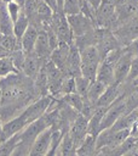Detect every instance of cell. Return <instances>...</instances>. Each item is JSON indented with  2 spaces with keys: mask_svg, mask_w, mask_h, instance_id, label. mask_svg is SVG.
I'll return each instance as SVG.
<instances>
[{
  "mask_svg": "<svg viewBox=\"0 0 138 156\" xmlns=\"http://www.w3.org/2000/svg\"><path fill=\"white\" fill-rule=\"evenodd\" d=\"M48 126H47L44 116L30 122L29 124H27L25 128L21 132V140H19L18 145L16 146L12 156H29V152H30L34 140Z\"/></svg>",
  "mask_w": 138,
  "mask_h": 156,
  "instance_id": "obj_1",
  "label": "cell"
},
{
  "mask_svg": "<svg viewBox=\"0 0 138 156\" xmlns=\"http://www.w3.org/2000/svg\"><path fill=\"white\" fill-rule=\"evenodd\" d=\"M52 100H53V96L50 95V94L39 96L38 99L31 101L19 115L23 117L25 123L29 124L30 122L42 117L48 111V108H50V106L52 104Z\"/></svg>",
  "mask_w": 138,
  "mask_h": 156,
  "instance_id": "obj_2",
  "label": "cell"
},
{
  "mask_svg": "<svg viewBox=\"0 0 138 156\" xmlns=\"http://www.w3.org/2000/svg\"><path fill=\"white\" fill-rule=\"evenodd\" d=\"M51 27L56 32L58 40L63 43L71 44L74 41V34L70 28V24L68 22L67 16L61 10H56L53 12V17L51 21Z\"/></svg>",
  "mask_w": 138,
  "mask_h": 156,
  "instance_id": "obj_3",
  "label": "cell"
},
{
  "mask_svg": "<svg viewBox=\"0 0 138 156\" xmlns=\"http://www.w3.org/2000/svg\"><path fill=\"white\" fill-rule=\"evenodd\" d=\"M114 35L119 40L121 46H126L133 39L138 38V16L133 17L132 20L119 24L114 30Z\"/></svg>",
  "mask_w": 138,
  "mask_h": 156,
  "instance_id": "obj_4",
  "label": "cell"
},
{
  "mask_svg": "<svg viewBox=\"0 0 138 156\" xmlns=\"http://www.w3.org/2000/svg\"><path fill=\"white\" fill-rule=\"evenodd\" d=\"M127 113V108H126V104H125V98L123 94L117 98L105 111L103 119H102V124H100V130L111 127L122 115Z\"/></svg>",
  "mask_w": 138,
  "mask_h": 156,
  "instance_id": "obj_5",
  "label": "cell"
},
{
  "mask_svg": "<svg viewBox=\"0 0 138 156\" xmlns=\"http://www.w3.org/2000/svg\"><path fill=\"white\" fill-rule=\"evenodd\" d=\"M67 18H68V22H69L70 28L73 30L74 38L85 35L86 33L93 30L97 27L96 23L92 20H90L88 17H86L85 15H82L81 12L80 13H76V15L67 16Z\"/></svg>",
  "mask_w": 138,
  "mask_h": 156,
  "instance_id": "obj_6",
  "label": "cell"
},
{
  "mask_svg": "<svg viewBox=\"0 0 138 156\" xmlns=\"http://www.w3.org/2000/svg\"><path fill=\"white\" fill-rule=\"evenodd\" d=\"M68 132L71 135V138L74 139L76 147H79V145L82 143L85 136L88 134V118L85 117L82 113H79L76 116V118L71 122V124L69 126Z\"/></svg>",
  "mask_w": 138,
  "mask_h": 156,
  "instance_id": "obj_7",
  "label": "cell"
},
{
  "mask_svg": "<svg viewBox=\"0 0 138 156\" xmlns=\"http://www.w3.org/2000/svg\"><path fill=\"white\" fill-rule=\"evenodd\" d=\"M51 135L52 129L50 127L44 129L34 140L29 156H47L51 147Z\"/></svg>",
  "mask_w": 138,
  "mask_h": 156,
  "instance_id": "obj_8",
  "label": "cell"
},
{
  "mask_svg": "<svg viewBox=\"0 0 138 156\" xmlns=\"http://www.w3.org/2000/svg\"><path fill=\"white\" fill-rule=\"evenodd\" d=\"M46 60H42L40 58L34 51L31 52H27L25 55V60H24V63H23V67H22V73L27 77H29L30 79H35L44 65Z\"/></svg>",
  "mask_w": 138,
  "mask_h": 156,
  "instance_id": "obj_9",
  "label": "cell"
},
{
  "mask_svg": "<svg viewBox=\"0 0 138 156\" xmlns=\"http://www.w3.org/2000/svg\"><path fill=\"white\" fill-rule=\"evenodd\" d=\"M132 55L127 52L126 50L123 51L122 56L117 60V62L114 65V76H115V83L123 84L126 83L127 76L130 73V67H131V61H132Z\"/></svg>",
  "mask_w": 138,
  "mask_h": 156,
  "instance_id": "obj_10",
  "label": "cell"
},
{
  "mask_svg": "<svg viewBox=\"0 0 138 156\" xmlns=\"http://www.w3.org/2000/svg\"><path fill=\"white\" fill-rule=\"evenodd\" d=\"M65 76H70V77L81 76V56H80V49L75 45L74 41L70 44L69 56H68V60H67Z\"/></svg>",
  "mask_w": 138,
  "mask_h": 156,
  "instance_id": "obj_11",
  "label": "cell"
},
{
  "mask_svg": "<svg viewBox=\"0 0 138 156\" xmlns=\"http://www.w3.org/2000/svg\"><path fill=\"white\" fill-rule=\"evenodd\" d=\"M69 50H70V44L59 41L58 45L52 50L50 55V60L63 72L65 76V68H67V60L69 56Z\"/></svg>",
  "mask_w": 138,
  "mask_h": 156,
  "instance_id": "obj_12",
  "label": "cell"
},
{
  "mask_svg": "<svg viewBox=\"0 0 138 156\" xmlns=\"http://www.w3.org/2000/svg\"><path fill=\"white\" fill-rule=\"evenodd\" d=\"M125 90V83L119 84V83H113L107 87L102 96L98 99L96 106H103V107H109L117 98H120L123 94Z\"/></svg>",
  "mask_w": 138,
  "mask_h": 156,
  "instance_id": "obj_13",
  "label": "cell"
},
{
  "mask_svg": "<svg viewBox=\"0 0 138 156\" xmlns=\"http://www.w3.org/2000/svg\"><path fill=\"white\" fill-rule=\"evenodd\" d=\"M52 45L50 43V39H48V35H47V32L46 30H39V35H38V39H36V43H35V46H34V52L42 60H48L50 58V55L52 52Z\"/></svg>",
  "mask_w": 138,
  "mask_h": 156,
  "instance_id": "obj_14",
  "label": "cell"
},
{
  "mask_svg": "<svg viewBox=\"0 0 138 156\" xmlns=\"http://www.w3.org/2000/svg\"><path fill=\"white\" fill-rule=\"evenodd\" d=\"M96 46L98 48V51H99L100 57L103 60L108 52H110L111 50H114V49H116V48H119L121 45H120L119 40L116 39V37L114 35L113 30L111 29H107L104 35L102 37V39L98 41V44Z\"/></svg>",
  "mask_w": 138,
  "mask_h": 156,
  "instance_id": "obj_15",
  "label": "cell"
},
{
  "mask_svg": "<svg viewBox=\"0 0 138 156\" xmlns=\"http://www.w3.org/2000/svg\"><path fill=\"white\" fill-rule=\"evenodd\" d=\"M25 126H27L25 121L23 119V117L21 115H18V116H16V117H13V118H11V119H8V121L2 123L1 135H2L4 139L10 138V136L22 132L25 128Z\"/></svg>",
  "mask_w": 138,
  "mask_h": 156,
  "instance_id": "obj_16",
  "label": "cell"
},
{
  "mask_svg": "<svg viewBox=\"0 0 138 156\" xmlns=\"http://www.w3.org/2000/svg\"><path fill=\"white\" fill-rule=\"evenodd\" d=\"M38 35H39V29L33 24H29V27L19 39V44L25 52H31L34 50Z\"/></svg>",
  "mask_w": 138,
  "mask_h": 156,
  "instance_id": "obj_17",
  "label": "cell"
},
{
  "mask_svg": "<svg viewBox=\"0 0 138 156\" xmlns=\"http://www.w3.org/2000/svg\"><path fill=\"white\" fill-rule=\"evenodd\" d=\"M76 149L77 147L74 143V139L67 130L61 139V143L56 151V156H74L76 155Z\"/></svg>",
  "mask_w": 138,
  "mask_h": 156,
  "instance_id": "obj_18",
  "label": "cell"
},
{
  "mask_svg": "<svg viewBox=\"0 0 138 156\" xmlns=\"http://www.w3.org/2000/svg\"><path fill=\"white\" fill-rule=\"evenodd\" d=\"M96 79L103 82L105 85H110V84L115 83L114 65H111L109 62H105V61H100V63L98 66Z\"/></svg>",
  "mask_w": 138,
  "mask_h": 156,
  "instance_id": "obj_19",
  "label": "cell"
},
{
  "mask_svg": "<svg viewBox=\"0 0 138 156\" xmlns=\"http://www.w3.org/2000/svg\"><path fill=\"white\" fill-rule=\"evenodd\" d=\"M138 121V108L127 112L125 115H122L113 126L111 128L114 130H120V129H132V127L136 124V122Z\"/></svg>",
  "mask_w": 138,
  "mask_h": 156,
  "instance_id": "obj_20",
  "label": "cell"
},
{
  "mask_svg": "<svg viewBox=\"0 0 138 156\" xmlns=\"http://www.w3.org/2000/svg\"><path fill=\"white\" fill-rule=\"evenodd\" d=\"M0 33L13 34V21L7 11V2L0 1Z\"/></svg>",
  "mask_w": 138,
  "mask_h": 156,
  "instance_id": "obj_21",
  "label": "cell"
},
{
  "mask_svg": "<svg viewBox=\"0 0 138 156\" xmlns=\"http://www.w3.org/2000/svg\"><path fill=\"white\" fill-rule=\"evenodd\" d=\"M107 108L108 107H103V106H97L96 107L92 116L88 118V133L90 134L98 135V133L100 132L102 119H103V116H104Z\"/></svg>",
  "mask_w": 138,
  "mask_h": 156,
  "instance_id": "obj_22",
  "label": "cell"
},
{
  "mask_svg": "<svg viewBox=\"0 0 138 156\" xmlns=\"http://www.w3.org/2000/svg\"><path fill=\"white\" fill-rule=\"evenodd\" d=\"M76 155H97V135L88 133L79 145Z\"/></svg>",
  "mask_w": 138,
  "mask_h": 156,
  "instance_id": "obj_23",
  "label": "cell"
},
{
  "mask_svg": "<svg viewBox=\"0 0 138 156\" xmlns=\"http://www.w3.org/2000/svg\"><path fill=\"white\" fill-rule=\"evenodd\" d=\"M81 63H100L102 57L96 45H88L80 49Z\"/></svg>",
  "mask_w": 138,
  "mask_h": 156,
  "instance_id": "obj_24",
  "label": "cell"
},
{
  "mask_svg": "<svg viewBox=\"0 0 138 156\" xmlns=\"http://www.w3.org/2000/svg\"><path fill=\"white\" fill-rule=\"evenodd\" d=\"M19 140H21V132L10 138L4 139L0 143V156H12Z\"/></svg>",
  "mask_w": 138,
  "mask_h": 156,
  "instance_id": "obj_25",
  "label": "cell"
},
{
  "mask_svg": "<svg viewBox=\"0 0 138 156\" xmlns=\"http://www.w3.org/2000/svg\"><path fill=\"white\" fill-rule=\"evenodd\" d=\"M107 87H108V85H105L103 82H100V80H98V79L91 82L86 99H87L90 102H92L93 105H96L97 101H98V99L102 96V94H103L104 90L107 89Z\"/></svg>",
  "mask_w": 138,
  "mask_h": 156,
  "instance_id": "obj_26",
  "label": "cell"
},
{
  "mask_svg": "<svg viewBox=\"0 0 138 156\" xmlns=\"http://www.w3.org/2000/svg\"><path fill=\"white\" fill-rule=\"evenodd\" d=\"M29 24H30L29 17L24 13V11H22L21 15H19V17L13 22V34L16 35V38L18 40L24 34V32L27 30V28L29 27Z\"/></svg>",
  "mask_w": 138,
  "mask_h": 156,
  "instance_id": "obj_27",
  "label": "cell"
},
{
  "mask_svg": "<svg viewBox=\"0 0 138 156\" xmlns=\"http://www.w3.org/2000/svg\"><path fill=\"white\" fill-rule=\"evenodd\" d=\"M16 72H19V71L16 68L11 55L0 58V78H4L6 76H8L11 73H16Z\"/></svg>",
  "mask_w": 138,
  "mask_h": 156,
  "instance_id": "obj_28",
  "label": "cell"
},
{
  "mask_svg": "<svg viewBox=\"0 0 138 156\" xmlns=\"http://www.w3.org/2000/svg\"><path fill=\"white\" fill-rule=\"evenodd\" d=\"M18 41L19 40L16 38L15 34H2V33H0V45L4 49H6L10 54L17 48Z\"/></svg>",
  "mask_w": 138,
  "mask_h": 156,
  "instance_id": "obj_29",
  "label": "cell"
},
{
  "mask_svg": "<svg viewBox=\"0 0 138 156\" xmlns=\"http://www.w3.org/2000/svg\"><path fill=\"white\" fill-rule=\"evenodd\" d=\"M74 78H75V93L81 95L84 99H86L91 82L87 78L82 77V76H77V77H74Z\"/></svg>",
  "mask_w": 138,
  "mask_h": 156,
  "instance_id": "obj_30",
  "label": "cell"
},
{
  "mask_svg": "<svg viewBox=\"0 0 138 156\" xmlns=\"http://www.w3.org/2000/svg\"><path fill=\"white\" fill-rule=\"evenodd\" d=\"M99 63H81V76L87 78L90 82L96 80Z\"/></svg>",
  "mask_w": 138,
  "mask_h": 156,
  "instance_id": "obj_31",
  "label": "cell"
},
{
  "mask_svg": "<svg viewBox=\"0 0 138 156\" xmlns=\"http://www.w3.org/2000/svg\"><path fill=\"white\" fill-rule=\"evenodd\" d=\"M80 12L82 15H85L86 17H88L90 20H92L96 23V13H97V9L88 1V0H80Z\"/></svg>",
  "mask_w": 138,
  "mask_h": 156,
  "instance_id": "obj_32",
  "label": "cell"
},
{
  "mask_svg": "<svg viewBox=\"0 0 138 156\" xmlns=\"http://www.w3.org/2000/svg\"><path fill=\"white\" fill-rule=\"evenodd\" d=\"M62 11L65 16L80 13V0H64Z\"/></svg>",
  "mask_w": 138,
  "mask_h": 156,
  "instance_id": "obj_33",
  "label": "cell"
},
{
  "mask_svg": "<svg viewBox=\"0 0 138 156\" xmlns=\"http://www.w3.org/2000/svg\"><path fill=\"white\" fill-rule=\"evenodd\" d=\"M7 11H8V13H10V16H11V18H12V21L15 22L18 17H19V15H21V12L23 11V7L17 2V1H15V0H11V1H8L7 2Z\"/></svg>",
  "mask_w": 138,
  "mask_h": 156,
  "instance_id": "obj_34",
  "label": "cell"
},
{
  "mask_svg": "<svg viewBox=\"0 0 138 156\" xmlns=\"http://www.w3.org/2000/svg\"><path fill=\"white\" fill-rule=\"evenodd\" d=\"M138 78V55L133 56L132 57V61H131V67H130V73L127 76V79H126V83H132L134 79Z\"/></svg>",
  "mask_w": 138,
  "mask_h": 156,
  "instance_id": "obj_35",
  "label": "cell"
},
{
  "mask_svg": "<svg viewBox=\"0 0 138 156\" xmlns=\"http://www.w3.org/2000/svg\"><path fill=\"white\" fill-rule=\"evenodd\" d=\"M40 0H25L24 5H23V11L24 13L30 18L36 13V9H38V4Z\"/></svg>",
  "mask_w": 138,
  "mask_h": 156,
  "instance_id": "obj_36",
  "label": "cell"
},
{
  "mask_svg": "<svg viewBox=\"0 0 138 156\" xmlns=\"http://www.w3.org/2000/svg\"><path fill=\"white\" fill-rule=\"evenodd\" d=\"M123 49H125L127 52H130L132 56L138 55V38L133 39L131 43H128L126 46H123Z\"/></svg>",
  "mask_w": 138,
  "mask_h": 156,
  "instance_id": "obj_37",
  "label": "cell"
},
{
  "mask_svg": "<svg viewBox=\"0 0 138 156\" xmlns=\"http://www.w3.org/2000/svg\"><path fill=\"white\" fill-rule=\"evenodd\" d=\"M44 1H45V2H47V4H48V5H50L54 11L57 10V0H44Z\"/></svg>",
  "mask_w": 138,
  "mask_h": 156,
  "instance_id": "obj_38",
  "label": "cell"
},
{
  "mask_svg": "<svg viewBox=\"0 0 138 156\" xmlns=\"http://www.w3.org/2000/svg\"><path fill=\"white\" fill-rule=\"evenodd\" d=\"M8 55H11L6 49H4L1 45H0V58L1 57H5V56H8Z\"/></svg>",
  "mask_w": 138,
  "mask_h": 156,
  "instance_id": "obj_39",
  "label": "cell"
},
{
  "mask_svg": "<svg viewBox=\"0 0 138 156\" xmlns=\"http://www.w3.org/2000/svg\"><path fill=\"white\" fill-rule=\"evenodd\" d=\"M88 1H90V2L96 7V9H98V6H99V5H100V2H102V0H88Z\"/></svg>",
  "mask_w": 138,
  "mask_h": 156,
  "instance_id": "obj_40",
  "label": "cell"
},
{
  "mask_svg": "<svg viewBox=\"0 0 138 156\" xmlns=\"http://www.w3.org/2000/svg\"><path fill=\"white\" fill-rule=\"evenodd\" d=\"M15 1H17L22 7H23V5H24V2H25V0H15Z\"/></svg>",
  "mask_w": 138,
  "mask_h": 156,
  "instance_id": "obj_41",
  "label": "cell"
},
{
  "mask_svg": "<svg viewBox=\"0 0 138 156\" xmlns=\"http://www.w3.org/2000/svg\"><path fill=\"white\" fill-rule=\"evenodd\" d=\"M127 84H128V83H127ZM130 84H133V85H138V78H137V79H134V80H133L132 83H130Z\"/></svg>",
  "mask_w": 138,
  "mask_h": 156,
  "instance_id": "obj_42",
  "label": "cell"
},
{
  "mask_svg": "<svg viewBox=\"0 0 138 156\" xmlns=\"http://www.w3.org/2000/svg\"><path fill=\"white\" fill-rule=\"evenodd\" d=\"M1 129H2V121L0 118V134H1Z\"/></svg>",
  "mask_w": 138,
  "mask_h": 156,
  "instance_id": "obj_43",
  "label": "cell"
},
{
  "mask_svg": "<svg viewBox=\"0 0 138 156\" xmlns=\"http://www.w3.org/2000/svg\"><path fill=\"white\" fill-rule=\"evenodd\" d=\"M1 98H2V90H1V87H0V101H1Z\"/></svg>",
  "mask_w": 138,
  "mask_h": 156,
  "instance_id": "obj_44",
  "label": "cell"
},
{
  "mask_svg": "<svg viewBox=\"0 0 138 156\" xmlns=\"http://www.w3.org/2000/svg\"><path fill=\"white\" fill-rule=\"evenodd\" d=\"M136 4H137V16H138V0H136Z\"/></svg>",
  "mask_w": 138,
  "mask_h": 156,
  "instance_id": "obj_45",
  "label": "cell"
},
{
  "mask_svg": "<svg viewBox=\"0 0 138 156\" xmlns=\"http://www.w3.org/2000/svg\"><path fill=\"white\" fill-rule=\"evenodd\" d=\"M2 140H4V138H2V135H1V134H0V143H1V141H2Z\"/></svg>",
  "mask_w": 138,
  "mask_h": 156,
  "instance_id": "obj_46",
  "label": "cell"
},
{
  "mask_svg": "<svg viewBox=\"0 0 138 156\" xmlns=\"http://www.w3.org/2000/svg\"><path fill=\"white\" fill-rule=\"evenodd\" d=\"M137 155H138V146H137Z\"/></svg>",
  "mask_w": 138,
  "mask_h": 156,
  "instance_id": "obj_47",
  "label": "cell"
}]
</instances>
